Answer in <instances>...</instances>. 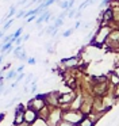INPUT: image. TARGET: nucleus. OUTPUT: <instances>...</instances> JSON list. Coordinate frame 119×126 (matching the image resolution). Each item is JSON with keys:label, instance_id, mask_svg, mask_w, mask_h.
<instances>
[{"label": "nucleus", "instance_id": "obj_1", "mask_svg": "<svg viewBox=\"0 0 119 126\" xmlns=\"http://www.w3.org/2000/svg\"><path fill=\"white\" fill-rule=\"evenodd\" d=\"M62 64H66V65H70V66H74V64L77 63V57H69V58H62L61 61Z\"/></svg>", "mask_w": 119, "mask_h": 126}, {"label": "nucleus", "instance_id": "obj_2", "mask_svg": "<svg viewBox=\"0 0 119 126\" xmlns=\"http://www.w3.org/2000/svg\"><path fill=\"white\" fill-rule=\"evenodd\" d=\"M14 25V19H8V20H5V23H4V26H3V31H1V37H4V34H5V31L8 30V29L11 27V26Z\"/></svg>", "mask_w": 119, "mask_h": 126}, {"label": "nucleus", "instance_id": "obj_3", "mask_svg": "<svg viewBox=\"0 0 119 126\" xmlns=\"http://www.w3.org/2000/svg\"><path fill=\"white\" fill-rule=\"evenodd\" d=\"M24 119H26L27 122H32V121L35 119V112L34 111H26L24 112Z\"/></svg>", "mask_w": 119, "mask_h": 126}, {"label": "nucleus", "instance_id": "obj_4", "mask_svg": "<svg viewBox=\"0 0 119 126\" xmlns=\"http://www.w3.org/2000/svg\"><path fill=\"white\" fill-rule=\"evenodd\" d=\"M12 44H14L12 41L7 42V44H3V46H1V54H3V53H5V52H8V50L12 49Z\"/></svg>", "mask_w": 119, "mask_h": 126}, {"label": "nucleus", "instance_id": "obj_5", "mask_svg": "<svg viewBox=\"0 0 119 126\" xmlns=\"http://www.w3.org/2000/svg\"><path fill=\"white\" fill-rule=\"evenodd\" d=\"M62 25H64V19H62V18H57V19L56 20H54V22H53V26H54V27H56V29H58V27H61V26Z\"/></svg>", "mask_w": 119, "mask_h": 126}, {"label": "nucleus", "instance_id": "obj_6", "mask_svg": "<svg viewBox=\"0 0 119 126\" xmlns=\"http://www.w3.org/2000/svg\"><path fill=\"white\" fill-rule=\"evenodd\" d=\"M16 58H19V60H22V61H27V60H29V58H27V54H26V52H24V50H22V52L18 54V57H16Z\"/></svg>", "mask_w": 119, "mask_h": 126}, {"label": "nucleus", "instance_id": "obj_7", "mask_svg": "<svg viewBox=\"0 0 119 126\" xmlns=\"http://www.w3.org/2000/svg\"><path fill=\"white\" fill-rule=\"evenodd\" d=\"M73 31H74V27H73V29H68V30H65L64 33H62V37H65V38H66V37H70Z\"/></svg>", "mask_w": 119, "mask_h": 126}, {"label": "nucleus", "instance_id": "obj_8", "mask_svg": "<svg viewBox=\"0 0 119 126\" xmlns=\"http://www.w3.org/2000/svg\"><path fill=\"white\" fill-rule=\"evenodd\" d=\"M16 73H18L16 71H10V72H8V75H7V77H5V80H11V79H14V77L16 76Z\"/></svg>", "mask_w": 119, "mask_h": 126}, {"label": "nucleus", "instance_id": "obj_9", "mask_svg": "<svg viewBox=\"0 0 119 126\" xmlns=\"http://www.w3.org/2000/svg\"><path fill=\"white\" fill-rule=\"evenodd\" d=\"M22 31H23V27H19L18 30L15 31V34H14L12 37H14V38H15V39H16V38H19V35H20V34H22Z\"/></svg>", "mask_w": 119, "mask_h": 126}, {"label": "nucleus", "instance_id": "obj_10", "mask_svg": "<svg viewBox=\"0 0 119 126\" xmlns=\"http://www.w3.org/2000/svg\"><path fill=\"white\" fill-rule=\"evenodd\" d=\"M76 14H77V11L76 10H69V12H68V18H73V16H76Z\"/></svg>", "mask_w": 119, "mask_h": 126}, {"label": "nucleus", "instance_id": "obj_11", "mask_svg": "<svg viewBox=\"0 0 119 126\" xmlns=\"http://www.w3.org/2000/svg\"><path fill=\"white\" fill-rule=\"evenodd\" d=\"M46 49H47V52H53V49H51V42H47V44H46Z\"/></svg>", "mask_w": 119, "mask_h": 126}, {"label": "nucleus", "instance_id": "obj_12", "mask_svg": "<svg viewBox=\"0 0 119 126\" xmlns=\"http://www.w3.org/2000/svg\"><path fill=\"white\" fill-rule=\"evenodd\" d=\"M81 23H83V22H81V20H77V22L74 23V29H78V27H80V26H81Z\"/></svg>", "mask_w": 119, "mask_h": 126}, {"label": "nucleus", "instance_id": "obj_13", "mask_svg": "<svg viewBox=\"0 0 119 126\" xmlns=\"http://www.w3.org/2000/svg\"><path fill=\"white\" fill-rule=\"evenodd\" d=\"M92 123L89 122V121H83V126H91Z\"/></svg>", "mask_w": 119, "mask_h": 126}, {"label": "nucleus", "instance_id": "obj_14", "mask_svg": "<svg viewBox=\"0 0 119 126\" xmlns=\"http://www.w3.org/2000/svg\"><path fill=\"white\" fill-rule=\"evenodd\" d=\"M35 16H37V15H32V16H30V18H27V22H32V20H34L35 19Z\"/></svg>", "mask_w": 119, "mask_h": 126}, {"label": "nucleus", "instance_id": "obj_15", "mask_svg": "<svg viewBox=\"0 0 119 126\" xmlns=\"http://www.w3.org/2000/svg\"><path fill=\"white\" fill-rule=\"evenodd\" d=\"M35 91H37V85H35V84H32V87H31V92L34 94Z\"/></svg>", "mask_w": 119, "mask_h": 126}, {"label": "nucleus", "instance_id": "obj_16", "mask_svg": "<svg viewBox=\"0 0 119 126\" xmlns=\"http://www.w3.org/2000/svg\"><path fill=\"white\" fill-rule=\"evenodd\" d=\"M29 64H35V58H29Z\"/></svg>", "mask_w": 119, "mask_h": 126}, {"label": "nucleus", "instance_id": "obj_17", "mask_svg": "<svg viewBox=\"0 0 119 126\" xmlns=\"http://www.w3.org/2000/svg\"><path fill=\"white\" fill-rule=\"evenodd\" d=\"M84 29H87V30L91 29V23H85V25H84Z\"/></svg>", "mask_w": 119, "mask_h": 126}, {"label": "nucleus", "instance_id": "obj_18", "mask_svg": "<svg viewBox=\"0 0 119 126\" xmlns=\"http://www.w3.org/2000/svg\"><path fill=\"white\" fill-rule=\"evenodd\" d=\"M22 71H23V66H19V68L18 69H16V72H18V73H20V72Z\"/></svg>", "mask_w": 119, "mask_h": 126}, {"label": "nucleus", "instance_id": "obj_19", "mask_svg": "<svg viewBox=\"0 0 119 126\" xmlns=\"http://www.w3.org/2000/svg\"><path fill=\"white\" fill-rule=\"evenodd\" d=\"M29 38H30V35H29V34H26V35L23 37V41H27V39H29Z\"/></svg>", "mask_w": 119, "mask_h": 126}, {"label": "nucleus", "instance_id": "obj_20", "mask_svg": "<svg viewBox=\"0 0 119 126\" xmlns=\"http://www.w3.org/2000/svg\"><path fill=\"white\" fill-rule=\"evenodd\" d=\"M115 72H116V75H118V76H119V66H118V68L115 69Z\"/></svg>", "mask_w": 119, "mask_h": 126}, {"label": "nucleus", "instance_id": "obj_21", "mask_svg": "<svg viewBox=\"0 0 119 126\" xmlns=\"http://www.w3.org/2000/svg\"><path fill=\"white\" fill-rule=\"evenodd\" d=\"M4 1H5V3H7V1H8V0H4Z\"/></svg>", "mask_w": 119, "mask_h": 126}]
</instances>
